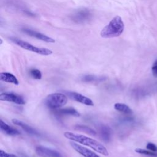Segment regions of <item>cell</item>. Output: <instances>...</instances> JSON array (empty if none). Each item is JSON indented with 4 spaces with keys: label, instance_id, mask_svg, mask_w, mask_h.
Returning <instances> with one entry per match:
<instances>
[{
    "label": "cell",
    "instance_id": "cell-22",
    "mask_svg": "<svg viewBox=\"0 0 157 157\" xmlns=\"http://www.w3.org/2000/svg\"><path fill=\"white\" fill-rule=\"evenodd\" d=\"M147 148L152 151H157V147L153 143L149 142L147 145Z\"/></svg>",
    "mask_w": 157,
    "mask_h": 157
},
{
    "label": "cell",
    "instance_id": "cell-21",
    "mask_svg": "<svg viewBox=\"0 0 157 157\" xmlns=\"http://www.w3.org/2000/svg\"><path fill=\"white\" fill-rule=\"evenodd\" d=\"M0 157H18L17 155L13 154V153H9L7 152H6L5 151L1 150H0Z\"/></svg>",
    "mask_w": 157,
    "mask_h": 157
},
{
    "label": "cell",
    "instance_id": "cell-11",
    "mask_svg": "<svg viewBox=\"0 0 157 157\" xmlns=\"http://www.w3.org/2000/svg\"><path fill=\"white\" fill-rule=\"evenodd\" d=\"M12 123L17 126H19L20 127H21L25 131H26L27 133L31 134V135H33V136H40V133L36 130L35 129H34L33 128H32L31 126H30L29 125L27 124L26 123L18 120L16 118H13L12 120Z\"/></svg>",
    "mask_w": 157,
    "mask_h": 157
},
{
    "label": "cell",
    "instance_id": "cell-4",
    "mask_svg": "<svg viewBox=\"0 0 157 157\" xmlns=\"http://www.w3.org/2000/svg\"><path fill=\"white\" fill-rule=\"evenodd\" d=\"M67 100L65 94L61 93H55L47 96L45 99V104L50 109H58L66 105Z\"/></svg>",
    "mask_w": 157,
    "mask_h": 157
},
{
    "label": "cell",
    "instance_id": "cell-2",
    "mask_svg": "<svg viewBox=\"0 0 157 157\" xmlns=\"http://www.w3.org/2000/svg\"><path fill=\"white\" fill-rule=\"evenodd\" d=\"M124 25L122 18L117 15L101 30L100 35L103 38H112L120 36L124 31Z\"/></svg>",
    "mask_w": 157,
    "mask_h": 157
},
{
    "label": "cell",
    "instance_id": "cell-16",
    "mask_svg": "<svg viewBox=\"0 0 157 157\" xmlns=\"http://www.w3.org/2000/svg\"><path fill=\"white\" fill-rule=\"evenodd\" d=\"M114 109L118 112L126 114H131L132 113V110L131 108L126 104L123 103H115L114 104Z\"/></svg>",
    "mask_w": 157,
    "mask_h": 157
},
{
    "label": "cell",
    "instance_id": "cell-23",
    "mask_svg": "<svg viewBox=\"0 0 157 157\" xmlns=\"http://www.w3.org/2000/svg\"><path fill=\"white\" fill-rule=\"evenodd\" d=\"M152 73L154 77H157V60L153 63L152 66Z\"/></svg>",
    "mask_w": 157,
    "mask_h": 157
},
{
    "label": "cell",
    "instance_id": "cell-20",
    "mask_svg": "<svg viewBox=\"0 0 157 157\" xmlns=\"http://www.w3.org/2000/svg\"><path fill=\"white\" fill-rule=\"evenodd\" d=\"M135 151L140 154H143V155L151 156H157V153H155L152 151H148L147 150H145L142 148H136L135 150Z\"/></svg>",
    "mask_w": 157,
    "mask_h": 157
},
{
    "label": "cell",
    "instance_id": "cell-8",
    "mask_svg": "<svg viewBox=\"0 0 157 157\" xmlns=\"http://www.w3.org/2000/svg\"><path fill=\"white\" fill-rule=\"evenodd\" d=\"M22 31L24 32L25 33L27 34L28 35L30 36H32L33 37H35L37 39H39V40H41L42 41H44V42H48V43H54L55 42V39H53V38L49 37V36H47L40 32H38V31H34L31 29H29V28H23L22 29Z\"/></svg>",
    "mask_w": 157,
    "mask_h": 157
},
{
    "label": "cell",
    "instance_id": "cell-5",
    "mask_svg": "<svg viewBox=\"0 0 157 157\" xmlns=\"http://www.w3.org/2000/svg\"><path fill=\"white\" fill-rule=\"evenodd\" d=\"M0 100L11 102L18 105H24L26 101L23 96L14 93H2L0 94Z\"/></svg>",
    "mask_w": 157,
    "mask_h": 157
},
{
    "label": "cell",
    "instance_id": "cell-9",
    "mask_svg": "<svg viewBox=\"0 0 157 157\" xmlns=\"http://www.w3.org/2000/svg\"><path fill=\"white\" fill-rule=\"evenodd\" d=\"M91 13L87 9H81L72 15V20L78 23H85L91 18Z\"/></svg>",
    "mask_w": 157,
    "mask_h": 157
},
{
    "label": "cell",
    "instance_id": "cell-13",
    "mask_svg": "<svg viewBox=\"0 0 157 157\" xmlns=\"http://www.w3.org/2000/svg\"><path fill=\"white\" fill-rule=\"evenodd\" d=\"M0 129L4 133L9 136H17L20 134L18 130L10 126L2 120H0Z\"/></svg>",
    "mask_w": 157,
    "mask_h": 157
},
{
    "label": "cell",
    "instance_id": "cell-3",
    "mask_svg": "<svg viewBox=\"0 0 157 157\" xmlns=\"http://www.w3.org/2000/svg\"><path fill=\"white\" fill-rule=\"evenodd\" d=\"M9 39L12 42H13L16 45L20 46V47L23 48V49L31 51L32 52L36 53L39 55H50L52 54V53H53V52L48 48H43V47H38L33 45L32 44H29L28 42L22 40H21L18 38L15 37H10Z\"/></svg>",
    "mask_w": 157,
    "mask_h": 157
},
{
    "label": "cell",
    "instance_id": "cell-6",
    "mask_svg": "<svg viewBox=\"0 0 157 157\" xmlns=\"http://www.w3.org/2000/svg\"><path fill=\"white\" fill-rule=\"evenodd\" d=\"M66 93L67 96L72 99L75 101L76 102H80L81 104H85L88 106H93L94 102L93 101L89 98L77 92L74 91H66Z\"/></svg>",
    "mask_w": 157,
    "mask_h": 157
},
{
    "label": "cell",
    "instance_id": "cell-1",
    "mask_svg": "<svg viewBox=\"0 0 157 157\" xmlns=\"http://www.w3.org/2000/svg\"><path fill=\"white\" fill-rule=\"evenodd\" d=\"M64 136L67 139L71 140L74 142H78L86 146H88L93 150L104 156L109 155V152L107 148L101 143L89 137L69 131L65 132L64 133Z\"/></svg>",
    "mask_w": 157,
    "mask_h": 157
},
{
    "label": "cell",
    "instance_id": "cell-12",
    "mask_svg": "<svg viewBox=\"0 0 157 157\" xmlns=\"http://www.w3.org/2000/svg\"><path fill=\"white\" fill-rule=\"evenodd\" d=\"M98 131L101 139L105 142H108L111 139L112 129L105 124H101L98 128Z\"/></svg>",
    "mask_w": 157,
    "mask_h": 157
},
{
    "label": "cell",
    "instance_id": "cell-14",
    "mask_svg": "<svg viewBox=\"0 0 157 157\" xmlns=\"http://www.w3.org/2000/svg\"><path fill=\"white\" fill-rule=\"evenodd\" d=\"M0 80L2 82L13 83L15 85H18L19 84V82L17 77L13 74L9 72L0 73Z\"/></svg>",
    "mask_w": 157,
    "mask_h": 157
},
{
    "label": "cell",
    "instance_id": "cell-15",
    "mask_svg": "<svg viewBox=\"0 0 157 157\" xmlns=\"http://www.w3.org/2000/svg\"><path fill=\"white\" fill-rule=\"evenodd\" d=\"M59 115H71L74 117H79L80 113L74 108L73 107H66L62 109H59L56 112Z\"/></svg>",
    "mask_w": 157,
    "mask_h": 157
},
{
    "label": "cell",
    "instance_id": "cell-17",
    "mask_svg": "<svg viewBox=\"0 0 157 157\" xmlns=\"http://www.w3.org/2000/svg\"><path fill=\"white\" fill-rule=\"evenodd\" d=\"M106 78L104 77H98L93 75H85L82 77V80L85 82H101L105 80Z\"/></svg>",
    "mask_w": 157,
    "mask_h": 157
},
{
    "label": "cell",
    "instance_id": "cell-19",
    "mask_svg": "<svg viewBox=\"0 0 157 157\" xmlns=\"http://www.w3.org/2000/svg\"><path fill=\"white\" fill-rule=\"evenodd\" d=\"M29 74L33 78L40 80L42 78V73L37 69H31L29 71Z\"/></svg>",
    "mask_w": 157,
    "mask_h": 157
},
{
    "label": "cell",
    "instance_id": "cell-10",
    "mask_svg": "<svg viewBox=\"0 0 157 157\" xmlns=\"http://www.w3.org/2000/svg\"><path fill=\"white\" fill-rule=\"evenodd\" d=\"M71 147L78 153L82 155L84 157H100L96 153L93 151L80 145L74 142H70Z\"/></svg>",
    "mask_w": 157,
    "mask_h": 157
},
{
    "label": "cell",
    "instance_id": "cell-18",
    "mask_svg": "<svg viewBox=\"0 0 157 157\" xmlns=\"http://www.w3.org/2000/svg\"><path fill=\"white\" fill-rule=\"evenodd\" d=\"M74 129L78 131H83L85 132L88 134L90 135H96V132L93 130L92 128H91L89 126H85V125H81V124H78V125H75L74 126Z\"/></svg>",
    "mask_w": 157,
    "mask_h": 157
},
{
    "label": "cell",
    "instance_id": "cell-7",
    "mask_svg": "<svg viewBox=\"0 0 157 157\" xmlns=\"http://www.w3.org/2000/svg\"><path fill=\"white\" fill-rule=\"evenodd\" d=\"M36 152L39 156L48 157H63L58 151L44 146L39 145L36 147Z\"/></svg>",
    "mask_w": 157,
    "mask_h": 157
}]
</instances>
